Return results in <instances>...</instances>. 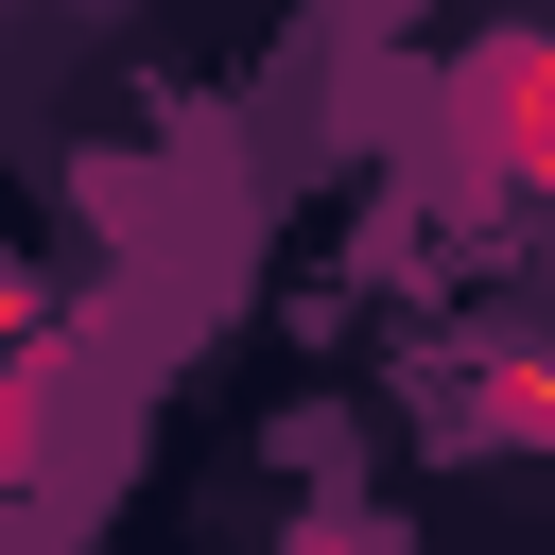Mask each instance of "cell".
Masks as SVG:
<instances>
[{
    "instance_id": "cell-1",
    "label": "cell",
    "mask_w": 555,
    "mask_h": 555,
    "mask_svg": "<svg viewBox=\"0 0 555 555\" xmlns=\"http://www.w3.org/2000/svg\"><path fill=\"white\" fill-rule=\"evenodd\" d=\"M486 104H503V156H520V173H555V52H503V69H486Z\"/></svg>"
},
{
    "instance_id": "cell-2",
    "label": "cell",
    "mask_w": 555,
    "mask_h": 555,
    "mask_svg": "<svg viewBox=\"0 0 555 555\" xmlns=\"http://www.w3.org/2000/svg\"><path fill=\"white\" fill-rule=\"evenodd\" d=\"M468 399H486V434H520V451H555V347H520V364H486Z\"/></svg>"
},
{
    "instance_id": "cell-3",
    "label": "cell",
    "mask_w": 555,
    "mask_h": 555,
    "mask_svg": "<svg viewBox=\"0 0 555 555\" xmlns=\"http://www.w3.org/2000/svg\"><path fill=\"white\" fill-rule=\"evenodd\" d=\"M312 555H382V538H364V520H312Z\"/></svg>"
}]
</instances>
